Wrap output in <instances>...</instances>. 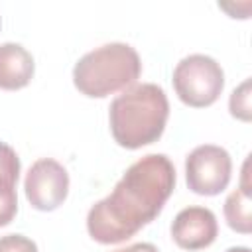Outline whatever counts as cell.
<instances>
[{
  "mask_svg": "<svg viewBox=\"0 0 252 252\" xmlns=\"http://www.w3.org/2000/svg\"><path fill=\"white\" fill-rule=\"evenodd\" d=\"M173 89L177 96L193 108L213 104L224 87L222 67L205 53H191L183 57L173 69Z\"/></svg>",
  "mask_w": 252,
  "mask_h": 252,
  "instance_id": "4",
  "label": "cell"
},
{
  "mask_svg": "<svg viewBox=\"0 0 252 252\" xmlns=\"http://www.w3.org/2000/svg\"><path fill=\"white\" fill-rule=\"evenodd\" d=\"M175 187V167L165 154H148L134 161L112 193L94 203L87 230L100 244H116L152 222Z\"/></svg>",
  "mask_w": 252,
  "mask_h": 252,
  "instance_id": "1",
  "label": "cell"
},
{
  "mask_svg": "<svg viewBox=\"0 0 252 252\" xmlns=\"http://www.w3.org/2000/svg\"><path fill=\"white\" fill-rule=\"evenodd\" d=\"M142 73L138 51L122 41L104 43L85 53L73 67L75 87L93 98L108 96L116 91H126Z\"/></svg>",
  "mask_w": 252,
  "mask_h": 252,
  "instance_id": "3",
  "label": "cell"
},
{
  "mask_svg": "<svg viewBox=\"0 0 252 252\" xmlns=\"http://www.w3.org/2000/svg\"><path fill=\"white\" fill-rule=\"evenodd\" d=\"M0 252H37V244L24 234L0 236Z\"/></svg>",
  "mask_w": 252,
  "mask_h": 252,
  "instance_id": "13",
  "label": "cell"
},
{
  "mask_svg": "<svg viewBox=\"0 0 252 252\" xmlns=\"http://www.w3.org/2000/svg\"><path fill=\"white\" fill-rule=\"evenodd\" d=\"M217 217L207 207H185L171 222V238L183 250H201L215 242Z\"/></svg>",
  "mask_w": 252,
  "mask_h": 252,
  "instance_id": "7",
  "label": "cell"
},
{
  "mask_svg": "<svg viewBox=\"0 0 252 252\" xmlns=\"http://www.w3.org/2000/svg\"><path fill=\"white\" fill-rule=\"evenodd\" d=\"M226 252H252L248 246H232V248H228Z\"/></svg>",
  "mask_w": 252,
  "mask_h": 252,
  "instance_id": "15",
  "label": "cell"
},
{
  "mask_svg": "<svg viewBox=\"0 0 252 252\" xmlns=\"http://www.w3.org/2000/svg\"><path fill=\"white\" fill-rule=\"evenodd\" d=\"M33 57L32 53L14 41L0 45V89L16 91L26 87L33 77Z\"/></svg>",
  "mask_w": 252,
  "mask_h": 252,
  "instance_id": "8",
  "label": "cell"
},
{
  "mask_svg": "<svg viewBox=\"0 0 252 252\" xmlns=\"http://www.w3.org/2000/svg\"><path fill=\"white\" fill-rule=\"evenodd\" d=\"M232 173L230 154L215 144H203L185 158V179L197 195H219L226 189Z\"/></svg>",
  "mask_w": 252,
  "mask_h": 252,
  "instance_id": "5",
  "label": "cell"
},
{
  "mask_svg": "<svg viewBox=\"0 0 252 252\" xmlns=\"http://www.w3.org/2000/svg\"><path fill=\"white\" fill-rule=\"evenodd\" d=\"M24 189L30 205L37 211H53L67 199L69 193V173L67 169L51 159L41 158L32 163L26 173Z\"/></svg>",
  "mask_w": 252,
  "mask_h": 252,
  "instance_id": "6",
  "label": "cell"
},
{
  "mask_svg": "<svg viewBox=\"0 0 252 252\" xmlns=\"http://www.w3.org/2000/svg\"><path fill=\"white\" fill-rule=\"evenodd\" d=\"M224 219L228 226L236 232L248 234L252 230V201L250 189L238 187L224 201Z\"/></svg>",
  "mask_w": 252,
  "mask_h": 252,
  "instance_id": "9",
  "label": "cell"
},
{
  "mask_svg": "<svg viewBox=\"0 0 252 252\" xmlns=\"http://www.w3.org/2000/svg\"><path fill=\"white\" fill-rule=\"evenodd\" d=\"M16 183L18 181H14V179L0 177V226L10 224L18 213Z\"/></svg>",
  "mask_w": 252,
  "mask_h": 252,
  "instance_id": "10",
  "label": "cell"
},
{
  "mask_svg": "<svg viewBox=\"0 0 252 252\" xmlns=\"http://www.w3.org/2000/svg\"><path fill=\"white\" fill-rule=\"evenodd\" d=\"M112 252H158V248L150 242H136V244H130L126 248H118V250H112Z\"/></svg>",
  "mask_w": 252,
  "mask_h": 252,
  "instance_id": "14",
  "label": "cell"
},
{
  "mask_svg": "<svg viewBox=\"0 0 252 252\" xmlns=\"http://www.w3.org/2000/svg\"><path fill=\"white\" fill-rule=\"evenodd\" d=\"M228 108H230V114L238 120H244V122H250L252 118V106H250V79H244L230 94V100H228Z\"/></svg>",
  "mask_w": 252,
  "mask_h": 252,
  "instance_id": "11",
  "label": "cell"
},
{
  "mask_svg": "<svg viewBox=\"0 0 252 252\" xmlns=\"http://www.w3.org/2000/svg\"><path fill=\"white\" fill-rule=\"evenodd\" d=\"M169 102L165 91L154 83L128 87L108 108L110 132L114 140L128 150L154 144L165 130Z\"/></svg>",
  "mask_w": 252,
  "mask_h": 252,
  "instance_id": "2",
  "label": "cell"
},
{
  "mask_svg": "<svg viewBox=\"0 0 252 252\" xmlns=\"http://www.w3.org/2000/svg\"><path fill=\"white\" fill-rule=\"evenodd\" d=\"M0 177H10L18 181L20 177V158L8 144L0 142Z\"/></svg>",
  "mask_w": 252,
  "mask_h": 252,
  "instance_id": "12",
  "label": "cell"
}]
</instances>
